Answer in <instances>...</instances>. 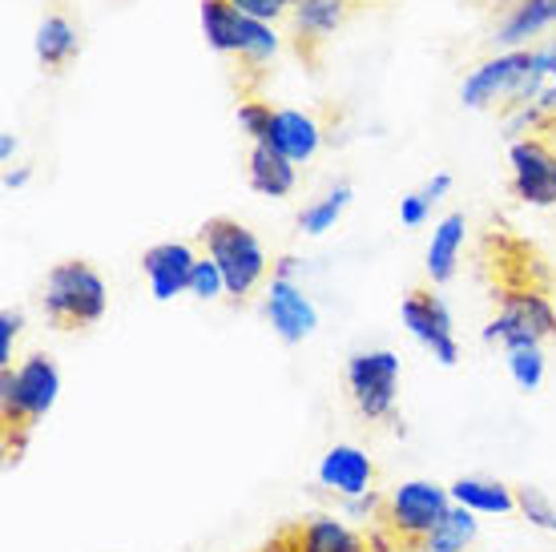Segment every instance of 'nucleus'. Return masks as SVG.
Returning <instances> with one entry per match:
<instances>
[{
    "instance_id": "1",
    "label": "nucleus",
    "mask_w": 556,
    "mask_h": 552,
    "mask_svg": "<svg viewBox=\"0 0 556 552\" xmlns=\"http://www.w3.org/2000/svg\"><path fill=\"white\" fill-rule=\"evenodd\" d=\"M484 271L496 299V315L488 318L484 343H501L508 351L520 343L556 339L553 271L544 266L541 250L525 238L492 230L484 238Z\"/></svg>"
},
{
    "instance_id": "2",
    "label": "nucleus",
    "mask_w": 556,
    "mask_h": 552,
    "mask_svg": "<svg viewBox=\"0 0 556 552\" xmlns=\"http://www.w3.org/2000/svg\"><path fill=\"white\" fill-rule=\"evenodd\" d=\"M61 372L45 351H33L16 367H0V431L4 456L21 460L33 428L56 407Z\"/></svg>"
},
{
    "instance_id": "3",
    "label": "nucleus",
    "mask_w": 556,
    "mask_h": 552,
    "mask_svg": "<svg viewBox=\"0 0 556 552\" xmlns=\"http://www.w3.org/2000/svg\"><path fill=\"white\" fill-rule=\"evenodd\" d=\"M452 509L456 504H452L447 484L416 476V480L395 484L383 497V504L376 512V528L367 537H371L376 552H416L419 540L428 537Z\"/></svg>"
},
{
    "instance_id": "4",
    "label": "nucleus",
    "mask_w": 556,
    "mask_h": 552,
    "mask_svg": "<svg viewBox=\"0 0 556 552\" xmlns=\"http://www.w3.org/2000/svg\"><path fill=\"white\" fill-rule=\"evenodd\" d=\"M110 306V287L98 275V266L85 259H65L45 275L41 311L56 331H85L98 327Z\"/></svg>"
},
{
    "instance_id": "5",
    "label": "nucleus",
    "mask_w": 556,
    "mask_h": 552,
    "mask_svg": "<svg viewBox=\"0 0 556 552\" xmlns=\"http://www.w3.org/2000/svg\"><path fill=\"white\" fill-rule=\"evenodd\" d=\"M198 242H202V254H210L218 263L226 278V294L238 303H247L270 275V259H266L263 242L238 218H226V214L206 218L198 230Z\"/></svg>"
},
{
    "instance_id": "6",
    "label": "nucleus",
    "mask_w": 556,
    "mask_h": 552,
    "mask_svg": "<svg viewBox=\"0 0 556 552\" xmlns=\"http://www.w3.org/2000/svg\"><path fill=\"white\" fill-rule=\"evenodd\" d=\"M400 375L404 363L391 347H371V351H355L343 367L348 379L351 403L359 407L367 424H388L395 415V400H400Z\"/></svg>"
},
{
    "instance_id": "7",
    "label": "nucleus",
    "mask_w": 556,
    "mask_h": 552,
    "mask_svg": "<svg viewBox=\"0 0 556 552\" xmlns=\"http://www.w3.org/2000/svg\"><path fill=\"white\" fill-rule=\"evenodd\" d=\"M400 318H404L407 335L416 339L424 351H431V360L440 367H456L459 363V343H456V323L452 311L440 294H431L428 287H412L400 303Z\"/></svg>"
},
{
    "instance_id": "8",
    "label": "nucleus",
    "mask_w": 556,
    "mask_h": 552,
    "mask_svg": "<svg viewBox=\"0 0 556 552\" xmlns=\"http://www.w3.org/2000/svg\"><path fill=\"white\" fill-rule=\"evenodd\" d=\"M508 166H513V198L525 206L548 210L556 206V146L548 138H516L508 146Z\"/></svg>"
},
{
    "instance_id": "9",
    "label": "nucleus",
    "mask_w": 556,
    "mask_h": 552,
    "mask_svg": "<svg viewBox=\"0 0 556 552\" xmlns=\"http://www.w3.org/2000/svg\"><path fill=\"white\" fill-rule=\"evenodd\" d=\"M529 70H532V49H513V53L492 57V61L476 65V70L464 77V85H459V101H464L468 110L508 105L516 89L529 81Z\"/></svg>"
},
{
    "instance_id": "10",
    "label": "nucleus",
    "mask_w": 556,
    "mask_h": 552,
    "mask_svg": "<svg viewBox=\"0 0 556 552\" xmlns=\"http://www.w3.org/2000/svg\"><path fill=\"white\" fill-rule=\"evenodd\" d=\"M376 460L363 452L359 443H334L327 448L315 468V480H319L323 492L339 497L343 504L359 497H371L376 492Z\"/></svg>"
},
{
    "instance_id": "11",
    "label": "nucleus",
    "mask_w": 556,
    "mask_h": 552,
    "mask_svg": "<svg viewBox=\"0 0 556 552\" xmlns=\"http://www.w3.org/2000/svg\"><path fill=\"white\" fill-rule=\"evenodd\" d=\"M266 318H270L278 339L291 347L311 339L315 327H319V311L311 303V294L299 283H291V278L275 275H270V287H266Z\"/></svg>"
},
{
    "instance_id": "12",
    "label": "nucleus",
    "mask_w": 556,
    "mask_h": 552,
    "mask_svg": "<svg viewBox=\"0 0 556 552\" xmlns=\"http://www.w3.org/2000/svg\"><path fill=\"white\" fill-rule=\"evenodd\" d=\"M287 532H291L294 552H376L367 532H359L334 512H311L303 520H291Z\"/></svg>"
},
{
    "instance_id": "13",
    "label": "nucleus",
    "mask_w": 556,
    "mask_h": 552,
    "mask_svg": "<svg viewBox=\"0 0 556 552\" xmlns=\"http://www.w3.org/2000/svg\"><path fill=\"white\" fill-rule=\"evenodd\" d=\"M198 263V250L190 242H157L141 254V271L150 278V294L157 303H169L186 294L190 287V271Z\"/></svg>"
},
{
    "instance_id": "14",
    "label": "nucleus",
    "mask_w": 556,
    "mask_h": 552,
    "mask_svg": "<svg viewBox=\"0 0 556 552\" xmlns=\"http://www.w3.org/2000/svg\"><path fill=\"white\" fill-rule=\"evenodd\" d=\"M351 9H355V0H294L291 21H294V45H299V53L311 57L315 45L327 41L334 28H343Z\"/></svg>"
},
{
    "instance_id": "15",
    "label": "nucleus",
    "mask_w": 556,
    "mask_h": 552,
    "mask_svg": "<svg viewBox=\"0 0 556 552\" xmlns=\"http://www.w3.org/2000/svg\"><path fill=\"white\" fill-rule=\"evenodd\" d=\"M266 146H275L282 158H291L294 166H303L311 162L323 146V125L303 110H278L275 113V125H270V141Z\"/></svg>"
},
{
    "instance_id": "16",
    "label": "nucleus",
    "mask_w": 556,
    "mask_h": 552,
    "mask_svg": "<svg viewBox=\"0 0 556 552\" xmlns=\"http://www.w3.org/2000/svg\"><path fill=\"white\" fill-rule=\"evenodd\" d=\"M447 492H452V504L476 512V516H513V512H520L516 488L492 480V476H459V480L447 484Z\"/></svg>"
},
{
    "instance_id": "17",
    "label": "nucleus",
    "mask_w": 556,
    "mask_h": 552,
    "mask_svg": "<svg viewBox=\"0 0 556 552\" xmlns=\"http://www.w3.org/2000/svg\"><path fill=\"white\" fill-rule=\"evenodd\" d=\"M556 25V0H516L513 9H504L501 25L492 33V41L504 45L508 53L541 37L544 28Z\"/></svg>"
},
{
    "instance_id": "18",
    "label": "nucleus",
    "mask_w": 556,
    "mask_h": 552,
    "mask_svg": "<svg viewBox=\"0 0 556 552\" xmlns=\"http://www.w3.org/2000/svg\"><path fill=\"white\" fill-rule=\"evenodd\" d=\"M247 33H251V16H242L235 4L226 0H202V37L214 53L238 57L247 49Z\"/></svg>"
},
{
    "instance_id": "19",
    "label": "nucleus",
    "mask_w": 556,
    "mask_h": 552,
    "mask_svg": "<svg viewBox=\"0 0 556 552\" xmlns=\"http://www.w3.org/2000/svg\"><path fill=\"white\" fill-rule=\"evenodd\" d=\"M247 181H251L254 193L263 198H287L299 186V166L291 158H282L275 146H251V158H247Z\"/></svg>"
},
{
    "instance_id": "20",
    "label": "nucleus",
    "mask_w": 556,
    "mask_h": 552,
    "mask_svg": "<svg viewBox=\"0 0 556 552\" xmlns=\"http://www.w3.org/2000/svg\"><path fill=\"white\" fill-rule=\"evenodd\" d=\"M464 230H468V222L459 210L444 214V218L435 222V230H431V242H428V278L435 287H444L456 278V266H459V250H464Z\"/></svg>"
},
{
    "instance_id": "21",
    "label": "nucleus",
    "mask_w": 556,
    "mask_h": 552,
    "mask_svg": "<svg viewBox=\"0 0 556 552\" xmlns=\"http://www.w3.org/2000/svg\"><path fill=\"white\" fill-rule=\"evenodd\" d=\"M33 49H37V61H41L45 70L61 73L73 57L81 53V37H77V28H73L70 16L49 13L41 25H37V41H33Z\"/></svg>"
},
{
    "instance_id": "22",
    "label": "nucleus",
    "mask_w": 556,
    "mask_h": 552,
    "mask_svg": "<svg viewBox=\"0 0 556 552\" xmlns=\"http://www.w3.org/2000/svg\"><path fill=\"white\" fill-rule=\"evenodd\" d=\"M476 532H480V520H476V512L468 509H452L440 520V525L431 528L428 537L419 540L416 552H468L476 544Z\"/></svg>"
},
{
    "instance_id": "23",
    "label": "nucleus",
    "mask_w": 556,
    "mask_h": 552,
    "mask_svg": "<svg viewBox=\"0 0 556 552\" xmlns=\"http://www.w3.org/2000/svg\"><path fill=\"white\" fill-rule=\"evenodd\" d=\"M351 198H355L351 181L331 186L323 198H315L311 206H303V214H299V230H303V235H315V238L327 235V230H334V222L343 218V210L351 206Z\"/></svg>"
},
{
    "instance_id": "24",
    "label": "nucleus",
    "mask_w": 556,
    "mask_h": 552,
    "mask_svg": "<svg viewBox=\"0 0 556 552\" xmlns=\"http://www.w3.org/2000/svg\"><path fill=\"white\" fill-rule=\"evenodd\" d=\"M504 367H508V379H513L520 391H536L544 384V351L541 343H520L504 351Z\"/></svg>"
},
{
    "instance_id": "25",
    "label": "nucleus",
    "mask_w": 556,
    "mask_h": 552,
    "mask_svg": "<svg viewBox=\"0 0 556 552\" xmlns=\"http://www.w3.org/2000/svg\"><path fill=\"white\" fill-rule=\"evenodd\" d=\"M516 504H520V516H525L532 528H541V532L556 537V504L544 497L541 488H529V484H520V488H516Z\"/></svg>"
},
{
    "instance_id": "26",
    "label": "nucleus",
    "mask_w": 556,
    "mask_h": 552,
    "mask_svg": "<svg viewBox=\"0 0 556 552\" xmlns=\"http://www.w3.org/2000/svg\"><path fill=\"white\" fill-rule=\"evenodd\" d=\"M275 113L278 110H270V101H263V97H247V101L238 105V125L247 129V138H251L254 146H266V141H270Z\"/></svg>"
},
{
    "instance_id": "27",
    "label": "nucleus",
    "mask_w": 556,
    "mask_h": 552,
    "mask_svg": "<svg viewBox=\"0 0 556 552\" xmlns=\"http://www.w3.org/2000/svg\"><path fill=\"white\" fill-rule=\"evenodd\" d=\"M186 294H194V299H202V303H214V299H223V294H226V278H223V271H218V263H214L210 254H198L194 271H190V287H186Z\"/></svg>"
},
{
    "instance_id": "28",
    "label": "nucleus",
    "mask_w": 556,
    "mask_h": 552,
    "mask_svg": "<svg viewBox=\"0 0 556 552\" xmlns=\"http://www.w3.org/2000/svg\"><path fill=\"white\" fill-rule=\"evenodd\" d=\"M25 331V311L4 306L0 311V367H13V343Z\"/></svg>"
},
{
    "instance_id": "29",
    "label": "nucleus",
    "mask_w": 556,
    "mask_h": 552,
    "mask_svg": "<svg viewBox=\"0 0 556 552\" xmlns=\"http://www.w3.org/2000/svg\"><path fill=\"white\" fill-rule=\"evenodd\" d=\"M226 4H235L242 16H254L266 25H275L278 16H287L294 9V0H226Z\"/></svg>"
},
{
    "instance_id": "30",
    "label": "nucleus",
    "mask_w": 556,
    "mask_h": 552,
    "mask_svg": "<svg viewBox=\"0 0 556 552\" xmlns=\"http://www.w3.org/2000/svg\"><path fill=\"white\" fill-rule=\"evenodd\" d=\"M428 214H431V202L419 190L400 198V222H404V226H412V230H416V226H424V222H428Z\"/></svg>"
},
{
    "instance_id": "31",
    "label": "nucleus",
    "mask_w": 556,
    "mask_h": 552,
    "mask_svg": "<svg viewBox=\"0 0 556 552\" xmlns=\"http://www.w3.org/2000/svg\"><path fill=\"white\" fill-rule=\"evenodd\" d=\"M447 190H452V174H431L419 193H424L431 206H435V202H444V198H447Z\"/></svg>"
},
{
    "instance_id": "32",
    "label": "nucleus",
    "mask_w": 556,
    "mask_h": 552,
    "mask_svg": "<svg viewBox=\"0 0 556 552\" xmlns=\"http://www.w3.org/2000/svg\"><path fill=\"white\" fill-rule=\"evenodd\" d=\"M258 552H294V544H291V532H287V525L278 528L275 537L266 540V544H263V549H258Z\"/></svg>"
},
{
    "instance_id": "33",
    "label": "nucleus",
    "mask_w": 556,
    "mask_h": 552,
    "mask_svg": "<svg viewBox=\"0 0 556 552\" xmlns=\"http://www.w3.org/2000/svg\"><path fill=\"white\" fill-rule=\"evenodd\" d=\"M299 266H303V263H299L294 254H282V259L275 263V271H270V275H275V278H291V283H294V275H299Z\"/></svg>"
},
{
    "instance_id": "34",
    "label": "nucleus",
    "mask_w": 556,
    "mask_h": 552,
    "mask_svg": "<svg viewBox=\"0 0 556 552\" xmlns=\"http://www.w3.org/2000/svg\"><path fill=\"white\" fill-rule=\"evenodd\" d=\"M25 186H28V170H25V166L4 170V190L13 193V190H25Z\"/></svg>"
},
{
    "instance_id": "35",
    "label": "nucleus",
    "mask_w": 556,
    "mask_h": 552,
    "mask_svg": "<svg viewBox=\"0 0 556 552\" xmlns=\"http://www.w3.org/2000/svg\"><path fill=\"white\" fill-rule=\"evenodd\" d=\"M16 146H21V141H16L13 134H0V162H4V166H13Z\"/></svg>"
},
{
    "instance_id": "36",
    "label": "nucleus",
    "mask_w": 556,
    "mask_h": 552,
    "mask_svg": "<svg viewBox=\"0 0 556 552\" xmlns=\"http://www.w3.org/2000/svg\"><path fill=\"white\" fill-rule=\"evenodd\" d=\"M476 4H484V9H513L516 0H476Z\"/></svg>"
}]
</instances>
